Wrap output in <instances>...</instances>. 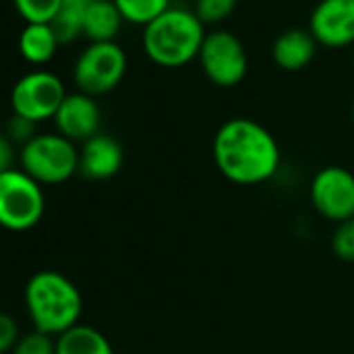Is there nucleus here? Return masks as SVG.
Listing matches in <instances>:
<instances>
[{
    "label": "nucleus",
    "instance_id": "nucleus-11",
    "mask_svg": "<svg viewBox=\"0 0 354 354\" xmlns=\"http://www.w3.org/2000/svg\"><path fill=\"white\" fill-rule=\"evenodd\" d=\"M100 106L94 100V96H88L84 92L67 94L63 104L59 106L55 115V125L59 133L71 142H86L92 136L100 133Z\"/></svg>",
    "mask_w": 354,
    "mask_h": 354
},
{
    "label": "nucleus",
    "instance_id": "nucleus-20",
    "mask_svg": "<svg viewBox=\"0 0 354 354\" xmlns=\"http://www.w3.org/2000/svg\"><path fill=\"white\" fill-rule=\"evenodd\" d=\"M238 7V0H196L194 13L203 24H219Z\"/></svg>",
    "mask_w": 354,
    "mask_h": 354
},
{
    "label": "nucleus",
    "instance_id": "nucleus-14",
    "mask_svg": "<svg viewBox=\"0 0 354 354\" xmlns=\"http://www.w3.org/2000/svg\"><path fill=\"white\" fill-rule=\"evenodd\" d=\"M123 15L119 13L113 0H94L86 21H84V36L94 42H115L117 34L123 26Z\"/></svg>",
    "mask_w": 354,
    "mask_h": 354
},
{
    "label": "nucleus",
    "instance_id": "nucleus-24",
    "mask_svg": "<svg viewBox=\"0 0 354 354\" xmlns=\"http://www.w3.org/2000/svg\"><path fill=\"white\" fill-rule=\"evenodd\" d=\"M19 337L21 335H19L17 321L7 313H0V354L13 350L15 344L19 342Z\"/></svg>",
    "mask_w": 354,
    "mask_h": 354
},
{
    "label": "nucleus",
    "instance_id": "nucleus-16",
    "mask_svg": "<svg viewBox=\"0 0 354 354\" xmlns=\"http://www.w3.org/2000/svg\"><path fill=\"white\" fill-rule=\"evenodd\" d=\"M57 354H115L106 335L90 325L77 323L57 337Z\"/></svg>",
    "mask_w": 354,
    "mask_h": 354
},
{
    "label": "nucleus",
    "instance_id": "nucleus-8",
    "mask_svg": "<svg viewBox=\"0 0 354 354\" xmlns=\"http://www.w3.org/2000/svg\"><path fill=\"white\" fill-rule=\"evenodd\" d=\"M198 61L209 82L219 88L238 86L248 71V57L240 38L223 30L207 34Z\"/></svg>",
    "mask_w": 354,
    "mask_h": 354
},
{
    "label": "nucleus",
    "instance_id": "nucleus-4",
    "mask_svg": "<svg viewBox=\"0 0 354 354\" xmlns=\"http://www.w3.org/2000/svg\"><path fill=\"white\" fill-rule=\"evenodd\" d=\"M19 160L21 171L40 186L63 184L80 171V150L61 133H38L21 146Z\"/></svg>",
    "mask_w": 354,
    "mask_h": 354
},
{
    "label": "nucleus",
    "instance_id": "nucleus-7",
    "mask_svg": "<svg viewBox=\"0 0 354 354\" xmlns=\"http://www.w3.org/2000/svg\"><path fill=\"white\" fill-rule=\"evenodd\" d=\"M67 92L61 77L50 71H32L24 75L11 92V106L15 115H21L34 123L55 119Z\"/></svg>",
    "mask_w": 354,
    "mask_h": 354
},
{
    "label": "nucleus",
    "instance_id": "nucleus-22",
    "mask_svg": "<svg viewBox=\"0 0 354 354\" xmlns=\"http://www.w3.org/2000/svg\"><path fill=\"white\" fill-rule=\"evenodd\" d=\"M331 250L342 261H354V219L337 223L331 236Z\"/></svg>",
    "mask_w": 354,
    "mask_h": 354
},
{
    "label": "nucleus",
    "instance_id": "nucleus-13",
    "mask_svg": "<svg viewBox=\"0 0 354 354\" xmlns=\"http://www.w3.org/2000/svg\"><path fill=\"white\" fill-rule=\"evenodd\" d=\"M317 40L308 30L292 28L279 34L273 42L271 55L279 69L283 71H300L304 69L317 53Z\"/></svg>",
    "mask_w": 354,
    "mask_h": 354
},
{
    "label": "nucleus",
    "instance_id": "nucleus-2",
    "mask_svg": "<svg viewBox=\"0 0 354 354\" xmlns=\"http://www.w3.org/2000/svg\"><path fill=\"white\" fill-rule=\"evenodd\" d=\"M205 38V24L194 11L171 7L144 28L142 46L154 65L177 69L198 59Z\"/></svg>",
    "mask_w": 354,
    "mask_h": 354
},
{
    "label": "nucleus",
    "instance_id": "nucleus-5",
    "mask_svg": "<svg viewBox=\"0 0 354 354\" xmlns=\"http://www.w3.org/2000/svg\"><path fill=\"white\" fill-rule=\"evenodd\" d=\"M46 209L42 186L21 169L0 173V225L26 232L40 223Z\"/></svg>",
    "mask_w": 354,
    "mask_h": 354
},
{
    "label": "nucleus",
    "instance_id": "nucleus-12",
    "mask_svg": "<svg viewBox=\"0 0 354 354\" xmlns=\"http://www.w3.org/2000/svg\"><path fill=\"white\" fill-rule=\"evenodd\" d=\"M123 167L121 144L106 133H96L80 148V173L88 180H111Z\"/></svg>",
    "mask_w": 354,
    "mask_h": 354
},
{
    "label": "nucleus",
    "instance_id": "nucleus-23",
    "mask_svg": "<svg viewBox=\"0 0 354 354\" xmlns=\"http://www.w3.org/2000/svg\"><path fill=\"white\" fill-rule=\"evenodd\" d=\"M5 133L9 136L11 142H17V144H21V146H26L30 140H34V138L38 136V133H36V123L30 121V119H26V117H21V115H15V113H13V117L9 119L7 131H5Z\"/></svg>",
    "mask_w": 354,
    "mask_h": 354
},
{
    "label": "nucleus",
    "instance_id": "nucleus-6",
    "mask_svg": "<svg viewBox=\"0 0 354 354\" xmlns=\"http://www.w3.org/2000/svg\"><path fill=\"white\" fill-rule=\"evenodd\" d=\"M127 69L125 50L117 42H94L84 48L73 67V80L80 92L102 96L119 86Z\"/></svg>",
    "mask_w": 354,
    "mask_h": 354
},
{
    "label": "nucleus",
    "instance_id": "nucleus-9",
    "mask_svg": "<svg viewBox=\"0 0 354 354\" xmlns=\"http://www.w3.org/2000/svg\"><path fill=\"white\" fill-rule=\"evenodd\" d=\"M310 205L327 221L344 223L354 217V175L352 171L329 165L315 173L310 182Z\"/></svg>",
    "mask_w": 354,
    "mask_h": 354
},
{
    "label": "nucleus",
    "instance_id": "nucleus-17",
    "mask_svg": "<svg viewBox=\"0 0 354 354\" xmlns=\"http://www.w3.org/2000/svg\"><path fill=\"white\" fill-rule=\"evenodd\" d=\"M94 0H61V7L50 21L61 44H69L84 36V21Z\"/></svg>",
    "mask_w": 354,
    "mask_h": 354
},
{
    "label": "nucleus",
    "instance_id": "nucleus-27",
    "mask_svg": "<svg viewBox=\"0 0 354 354\" xmlns=\"http://www.w3.org/2000/svg\"><path fill=\"white\" fill-rule=\"evenodd\" d=\"M352 219H354V217H352Z\"/></svg>",
    "mask_w": 354,
    "mask_h": 354
},
{
    "label": "nucleus",
    "instance_id": "nucleus-1",
    "mask_svg": "<svg viewBox=\"0 0 354 354\" xmlns=\"http://www.w3.org/2000/svg\"><path fill=\"white\" fill-rule=\"evenodd\" d=\"M219 173L236 186H259L279 171L281 152L273 133L248 117L225 121L213 140Z\"/></svg>",
    "mask_w": 354,
    "mask_h": 354
},
{
    "label": "nucleus",
    "instance_id": "nucleus-25",
    "mask_svg": "<svg viewBox=\"0 0 354 354\" xmlns=\"http://www.w3.org/2000/svg\"><path fill=\"white\" fill-rule=\"evenodd\" d=\"M15 160V148L7 133H0V173L11 171Z\"/></svg>",
    "mask_w": 354,
    "mask_h": 354
},
{
    "label": "nucleus",
    "instance_id": "nucleus-18",
    "mask_svg": "<svg viewBox=\"0 0 354 354\" xmlns=\"http://www.w3.org/2000/svg\"><path fill=\"white\" fill-rule=\"evenodd\" d=\"M113 3L117 5L125 21L144 28L158 15H162L167 9H171V0H113Z\"/></svg>",
    "mask_w": 354,
    "mask_h": 354
},
{
    "label": "nucleus",
    "instance_id": "nucleus-10",
    "mask_svg": "<svg viewBox=\"0 0 354 354\" xmlns=\"http://www.w3.org/2000/svg\"><path fill=\"white\" fill-rule=\"evenodd\" d=\"M308 32L327 48L354 44V0H321L310 13Z\"/></svg>",
    "mask_w": 354,
    "mask_h": 354
},
{
    "label": "nucleus",
    "instance_id": "nucleus-15",
    "mask_svg": "<svg viewBox=\"0 0 354 354\" xmlns=\"http://www.w3.org/2000/svg\"><path fill=\"white\" fill-rule=\"evenodd\" d=\"M59 44L61 42L50 24H28L19 36V53L34 65L48 63L55 57Z\"/></svg>",
    "mask_w": 354,
    "mask_h": 354
},
{
    "label": "nucleus",
    "instance_id": "nucleus-21",
    "mask_svg": "<svg viewBox=\"0 0 354 354\" xmlns=\"http://www.w3.org/2000/svg\"><path fill=\"white\" fill-rule=\"evenodd\" d=\"M13 354H57V339L38 329L19 337L13 348Z\"/></svg>",
    "mask_w": 354,
    "mask_h": 354
},
{
    "label": "nucleus",
    "instance_id": "nucleus-3",
    "mask_svg": "<svg viewBox=\"0 0 354 354\" xmlns=\"http://www.w3.org/2000/svg\"><path fill=\"white\" fill-rule=\"evenodd\" d=\"M26 306L38 331L59 337L80 323L84 302L77 286L69 277L46 269L28 281Z\"/></svg>",
    "mask_w": 354,
    "mask_h": 354
},
{
    "label": "nucleus",
    "instance_id": "nucleus-26",
    "mask_svg": "<svg viewBox=\"0 0 354 354\" xmlns=\"http://www.w3.org/2000/svg\"><path fill=\"white\" fill-rule=\"evenodd\" d=\"M350 115H352V121H354V102H352V109H350Z\"/></svg>",
    "mask_w": 354,
    "mask_h": 354
},
{
    "label": "nucleus",
    "instance_id": "nucleus-19",
    "mask_svg": "<svg viewBox=\"0 0 354 354\" xmlns=\"http://www.w3.org/2000/svg\"><path fill=\"white\" fill-rule=\"evenodd\" d=\"M26 24H50L61 7V0H13Z\"/></svg>",
    "mask_w": 354,
    "mask_h": 354
}]
</instances>
